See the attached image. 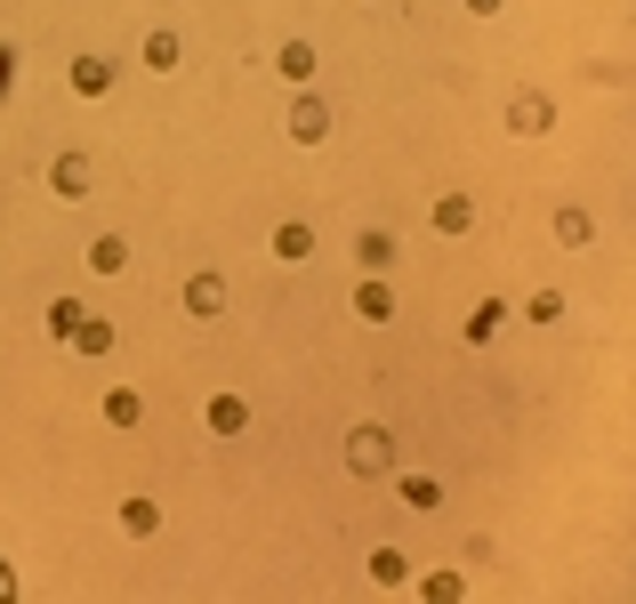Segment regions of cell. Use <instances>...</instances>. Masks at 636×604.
Listing matches in <instances>:
<instances>
[{"instance_id": "cell-8", "label": "cell", "mask_w": 636, "mask_h": 604, "mask_svg": "<svg viewBox=\"0 0 636 604\" xmlns=\"http://www.w3.org/2000/svg\"><path fill=\"white\" fill-rule=\"evenodd\" d=\"M113 81H121L113 57H73V89H81V97H113Z\"/></svg>"}, {"instance_id": "cell-14", "label": "cell", "mask_w": 636, "mask_h": 604, "mask_svg": "<svg viewBox=\"0 0 636 604\" xmlns=\"http://www.w3.org/2000/svg\"><path fill=\"white\" fill-rule=\"evenodd\" d=\"M275 73H282L290 89H307V81H315V49H307V41H282V49H275Z\"/></svg>"}, {"instance_id": "cell-19", "label": "cell", "mask_w": 636, "mask_h": 604, "mask_svg": "<svg viewBox=\"0 0 636 604\" xmlns=\"http://www.w3.org/2000/svg\"><path fill=\"white\" fill-rule=\"evenodd\" d=\"M427 218H435V234H467V226H476V201H467V194H444Z\"/></svg>"}, {"instance_id": "cell-26", "label": "cell", "mask_w": 636, "mask_h": 604, "mask_svg": "<svg viewBox=\"0 0 636 604\" xmlns=\"http://www.w3.org/2000/svg\"><path fill=\"white\" fill-rule=\"evenodd\" d=\"M17 596V573H9V556H0V604H9Z\"/></svg>"}, {"instance_id": "cell-5", "label": "cell", "mask_w": 636, "mask_h": 604, "mask_svg": "<svg viewBox=\"0 0 636 604\" xmlns=\"http://www.w3.org/2000/svg\"><path fill=\"white\" fill-rule=\"evenodd\" d=\"M186 315L193 323H218L226 315V275H210V266H202V275H186Z\"/></svg>"}, {"instance_id": "cell-23", "label": "cell", "mask_w": 636, "mask_h": 604, "mask_svg": "<svg viewBox=\"0 0 636 604\" xmlns=\"http://www.w3.org/2000/svg\"><path fill=\"white\" fill-rule=\"evenodd\" d=\"M404 499H411V508H444V484H435V476H404Z\"/></svg>"}, {"instance_id": "cell-7", "label": "cell", "mask_w": 636, "mask_h": 604, "mask_svg": "<svg viewBox=\"0 0 636 604\" xmlns=\"http://www.w3.org/2000/svg\"><path fill=\"white\" fill-rule=\"evenodd\" d=\"M395 258H404V250H395L387 226H362V234H355V266H362V275H387Z\"/></svg>"}, {"instance_id": "cell-21", "label": "cell", "mask_w": 636, "mask_h": 604, "mask_svg": "<svg viewBox=\"0 0 636 604\" xmlns=\"http://www.w3.org/2000/svg\"><path fill=\"white\" fill-rule=\"evenodd\" d=\"M371 581H379V588H404V581H411V556H404V548H379V556H371Z\"/></svg>"}, {"instance_id": "cell-3", "label": "cell", "mask_w": 636, "mask_h": 604, "mask_svg": "<svg viewBox=\"0 0 636 604\" xmlns=\"http://www.w3.org/2000/svg\"><path fill=\"white\" fill-rule=\"evenodd\" d=\"M508 129H516V138H548V129H556V97L548 89H516L508 97Z\"/></svg>"}, {"instance_id": "cell-2", "label": "cell", "mask_w": 636, "mask_h": 604, "mask_svg": "<svg viewBox=\"0 0 636 604\" xmlns=\"http://www.w3.org/2000/svg\"><path fill=\"white\" fill-rule=\"evenodd\" d=\"M347 467H355V476H371V484L395 476V435H387L379 419H362V427L347 435Z\"/></svg>"}, {"instance_id": "cell-12", "label": "cell", "mask_w": 636, "mask_h": 604, "mask_svg": "<svg viewBox=\"0 0 636 604\" xmlns=\"http://www.w3.org/2000/svg\"><path fill=\"white\" fill-rule=\"evenodd\" d=\"M556 242H564V250H588V242H596V218L580 210V201H564V210H556Z\"/></svg>"}, {"instance_id": "cell-4", "label": "cell", "mask_w": 636, "mask_h": 604, "mask_svg": "<svg viewBox=\"0 0 636 604\" xmlns=\"http://www.w3.org/2000/svg\"><path fill=\"white\" fill-rule=\"evenodd\" d=\"M322 138H330V97L298 89L290 97V146H322Z\"/></svg>"}, {"instance_id": "cell-18", "label": "cell", "mask_w": 636, "mask_h": 604, "mask_svg": "<svg viewBox=\"0 0 636 604\" xmlns=\"http://www.w3.org/2000/svg\"><path fill=\"white\" fill-rule=\"evenodd\" d=\"M419 581V596H435V604H467V581H459V564H444V573H411Z\"/></svg>"}, {"instance_id": "cell-1", "label": "cell", "mask_w": 636, "mask_h": 604, "mask_svg": "<svg viewBox=\"0 0 636 604\" xmlns=\"http://www.w3.org/2000/svg\"><path fill=\"white\" fill-rule=\"evenodd\" d=\"M49 330H57V339L73 347V355H113V323H106V315H89L81 298H57V307H49Z\"/></svg>"}, {"instance_id": "cell-22", "label": "cell", "mask_w": 636, "mask_h": 604, "mask_svg": "<svg viewBox=\"0 0 636 604\" xmlns=\"http://www.w3.org/2000/svg\"><path fill=\"white\" fill-rule=\"evenodd\" d=\"M524 323H564V290H531L524 298Z\"/></svg>"}, {"instance_id": "cell-16", "label": "cell", "mask_w": 636, "mask_h": 604, "mask_svg": "<svg viewBox=\"0 0 636 604\" xmlns=\"http://www.w3.org/2000/svg\"><path fill=\"white\" fill-rule=\"evenodd\" d=\"M146 73H178V57H186V41H178V32H146Z\"/></svg>"}, {"instance_id": "cell-25", "label": "cell", "mask_w": 636, "mask_h": 604, "mask_svg": "<svg viewBox=\"0 0 636 604\" xmlns=\"http://www.w3.org/2000/svg\"><path fill=\"white\" fill-rule=\"evenodd\" d=\"M499 9H508V0H467V17H499Z\"/></svg>"}, {"instance_id": "cell-17", "label": "cell", "mask_w": 636, "mask_h": 604, "mask_svg": "<svg viewBox=\"0 0 636 604\" xmlns=\"http://www.w3.org/2000/svg\"><path fill=\"white\" fill-rule=\"evenodd\" d=\"M89 275H129V242L121 234H97L89 242Z\"/></svg>"}, {"instance_id": "cell-24", "label": "cell", "mask_w": 636, "mask_h": 604, "mask_svg": "<svg viewBox=\"0 0 636 604\" xmlns=\"http://www.w3.org/2000/svg\"><path fill=\"white\" fill-rule=\"evenodd\" d=\"M9 81H17V49H9V41H0V89H9Z\"/></svg>"}, {"instance_id": "cell-13", "label": "cell", "mask_w": 636, "mask_h": 604, "mask_svg": "<svg viewBox=\"0 0 636 604\" xmlns=\"http://www.w3.org/2000/svg\"><path fill=\"white\" fill-rule=\"evenodd\" d=\"M121 532H129V541H153V532H161V508H153L146 492H129V499H121Z\"/></svg>"}, {"instance_id": "cell-10", "label": "cell", "mask_w": 636, "mask_h": 604, "mask_svg": "<svg viewBox=\"0 0 636 604\" xmlns=\"http://www.w3.org/2000/svg\"><path fill=\"white\" fill-rule=\"evenodd\" d=\"M499 323H508V298H484V307L459 323V339H467V347H491V339H499Z\"/></svg>"}, {"instance_id": "cell-6", "label": "cell", "mask_w": 636, "mask_h": 604, "mask_svg": "<svg viewBox=\"0 0 636 604\" xmlns=\"http://www.w3.org/2000/svg\"><path fill=\"white\" fill-rule=\"evenodd\" d=\"M89 178H97V170H89V154H57V161H49V194H57V201H81Z\"/></svg>"}, {"instance_id": "cell-20", "label": "cell", "mask_w": 636, "mask_h": 604, "mask_svg": "<svg viewBox=\"0 0 636 604\" xmlns=\"http://www.w3.org/2000/svg\"><path fill=\"white\" fill-rule=\"evenodd\" d=\"M146 419V395L138 387H106V427H138Z\"/></svg>"}, {"instance_id": "cell-11", "label": "cell", "mask_w": 636, "mask_h": 604, "mask_svg": "<svg viewBox=\"0 0 636 604\" xmlns=\"http://www.w3.org/2000/svg\"><path fill=\"white\" fill-rule=\"evenodd\" d=\"M202 419H210V435H242V427H250V403H242V395H210Z\"/></svg>"}, {"instance_id": "cell-15", "label": "cell", "mask_w": 636, "mask_h": 604, "mask_svg": "<svg viewBox=\"0 0 636 604\" xmlns=\"http://www.w3.org/2000/svg\"><path fill=\"white\" fill-rule=\"evenodd\" d=\"M275 258H282V266H307V258H315V226H298V218L275 226Z\"/></svg>"}, {"instance_id": "cell-9", "label": "cell", "mask_w": 636, "mask_h": 604, "mask_svg": "<svg viewBox=\"0 0 636 604\" xmlns=\"http://www.w3.org/2000/svg\"><path fill=\"white\" fill-rule=\"evenodd\" d=\"M355 315H362V323H395V283H387V275H362Z\"/></svg>"}]
</instances>
